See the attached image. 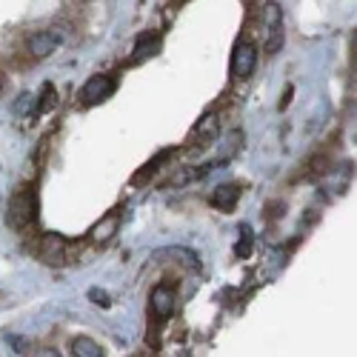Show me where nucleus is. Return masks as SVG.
<instances>
[{
  "instance_id": "1",
  "label": "nucleus",
  "mask_w": 357,
  "mask_h": 357,
  "mask_svg": "<svg viewBox=\"0 0 357 357\" xmlns=\"http://www.w3.org/2000/svg\"><path fill=\"white\" fill-rule=\"evenodd\" d=\"M263 29H266V52L278 54L286 40V29H283V12L275 0H269L263 6Z\"/></svg>"
},
{
  "instance_id": "2",
  "label": "nucleus",
  "mask_w": 357,
  "mask_h": 357,
  "mask_svg": "<svg viewBox=\"0 0 357 357\" xmlns=\"http://www.w3.org/2000/svg\"><path fill=\"white\" fill-rule=\"evenodd\" d=\"M35 220V197L29 192H17L9 200V209H6V226L9 229H23Z\"/></svg>"
},
{
  "instance_id": "3",
  "label": "nucleus",
  "mask_w": 357,
  "mask_h": 357,
  "mask_svg": "<svg viewBox=\"0 0 357 357\" xmlns=\"http://www.w3.org/2000/svg\"><path fill=\"white\" fill-rule=\"evenodd\" d=\"M257 66V46L252 40H241L234 46L231 54V77L234 80H246Z\"/></svg>"
},
{
  "instance_id": "4",
  "label": "nucleus",
  "mask_w": 357,
  "mask_h": 357,
  "mask_svg": "<svg viewBox=\"0 0 357 357\" xmlns=\"http://www.w3.org/2000/svg\"><path fill=\"white\" fill-rule=\"evenodd\" d=\"M112 92H114V77H109V75H95V77H89L86 86L80 89V100H83L86 106H95V103L106 100Z\"/></svg>"
},
{
  "instance_id": "5",
  "label": "nucleus",
  "mask_w": 357,
  "mask_h": 357,
  "mask_svg": "<svg viewBox=\"0 0 357 357\" xmlns=\"http://www.w3.org/2000/svg\"><path fill=\"white\" fill-rule=\"evenodd\" d=\"M38 257L43 263H52V266L66 263V241L61 234H43L40 246H38Z\"/></svg>"
},
{
  "instance_id": "6",
  "label": "nucleus",
  "mask_w": 357,
  "mask_h": 357,
  "mask_svg": "<svg viewBox=\"0 0 357 357\" xmlns=\"http://www.w3.org/2000/svg\"><path fill=\"white\" fill-rule=\"evenodd\" d=\"M149 306H152V314L158 320H169L174 314V306H177V297L169 286H155L152 289V297H149Z\"/></svg>"
},
{
  "instance_id": "7",
  "label": "nucleus",
  "mask_w": 357,
  "mask_h": 357,
  "mask_svg": "<svg viewBox=\"0 0 357 357\" xmlns=\"http://www.w3.org/2000/svg\"><path fill=\"white\" fill-rule=\"evenodd\" d=\"M61 40L63 38L54 35V32H35V35L26 38V49H29V54H32V57L43 61V57H49L57 49V43H61Z\"/></svg>"
},
{
  "instance_id": "8",
  "label": "nucleus",
  "mask_w": 357,
  "mask_h": 357,
  "mask_svg": "<svg viewBox=\"0 0 357 357\" xmlns=\"http://www.w3.org/2000/svg\"><path fill=\"white\" fill-rule=\"evenodd\" d=\"M117 226H121V215H117V212H109V215H103V218L92 226L89 237H92L95 243H109L112 237L117 234Z\"/></svg>"
},
{
  "instance_id": "9",
  "label": "nucleus",
  "mask_w": 357,
  "mask_h": 357,
  "mask_svg": "<svg viewBox=\"0 0 357 357\" xmlns=\"http://www.w3.org/2000/svg\"><path fill=\"white\" fill-rule=\"evenodd\" d=\"M209 200H212L215 209H220V212H231L234 206H237V200H241V189H237L234 183H223V186L215 189V195H212Z\"/></svg>"
},
{
  "instance_id": "10",
  "label": "nucleus",
  "mask_w": 357,
  "mask_h": 357,
  "mask_svg": "<svg viewBox=\"0 0 357 357\" xmlns=\"http://www.w3.org/2000/svg\"><path fill=\"white\" fill-rule=\"evenodd\" d=\"M158 52H160V35H155V32L140 35L137 43H135V52H132V61L140 63V61H146V57H155Z\"/></svg>"
},
{
  "instance_id": "11",
  "label": "nucleus",
  "mask_w": 357,
  "mask_h": 357,
  "mask_svg": "<svg viewBox=\"0 0 357 357\" xmlns=\"http://www.w3.org/2000/svg\"><path fill=\"white\" fill-rule=\"evenodd\" d=\"M218 114H206V117H200V123L195 126V140L197 143H209V140H215L218 137Z\"/></svg>"
},
{
  "instance_id": "12",
  "label": "nucleus",
  "mask_w": 357,
  "mask_h": 357,
  "mask_svg": "<svg viewBox=\"0 0 357 357\" xmlns=\"http://www.w3.org/2000/svg\"><path fill=\"white\" fill-rule=\"evenodd\" d=\"M72 354L75 357H103V349L92 337H77L72 340Z\"/></svg>"
},
{
  "instance_id": "13",
  "label": "nucleus",
  "mask_w": 357,
  "mask_h": 357,
  "mask_svg": "<svg viewBox=\"0 0 357 357\" xmlns=\"http://www.w3.org/2000/svg\"><path fill=\"white\" fill-rule=\"evenodd\" d=\"M169 158H172V149H169V152H160V155H155V160H152V163H146V166H143V172L135 177V183H143V181H149V177H152V174H155V172H158V169H160V166H163Z\"/></svg>"
},
{
  "instance_id": "14",
  "label": "nucleus",
  "mask_w": 357,
  "mask_h": 357,
  "mask_svg": "<svg viewBox=\"0 0 357 357\" xmlns=\"http://www.w3.org/2000/svg\"><path fill=\"white\" fill-rule=\"evenodd\" d=\"M209 169H212V166H200L197 172H192V169H183V172H177V174L172 177V181H169V183H172V186H186V183L197 181V177H203V174H206V172H209Z\"/></svg>"
},
{
  "instance_id": "15",
  "label": "nucleus",
  "mask_w": 357,
  "mask_h": 357,
  "mask_svg": "<svg viewBox=\"0 0 357 357\" xmlns=\"http://www.w3.org/2000/svg\"><path fill=\"white\" fill-rule=\"evenodd\" d=\"M38 100H40V103L35 106V112H38V114H43V112H49V109H54V106H57V92H54V86H52V83H46V86H43V92H40V98H38Z\"/></svg>"
},
{
  "instance_id": "16",
  "label": "nucleus",
  "mask_w": 357,
  "mask_h": 357,
  "mask_svg": "<svg viewBox=\"0 0 357 357\" xmlns=\"http://www.w3.org/2000/svg\"><path fill=\"white\" fill-rule=\"evenodd\" d=\"M35 106H38V95H32V92H23L20 98H17V103H15V114H32L35 112Z\"/></svg>"
},
{
  "instance_id": "17",
  "label": "nucleus",
  "mask_w": 357,
  "mask_h": 357,
  "mask_svg": "<svg viewBox=\"0 0 357 357\" xmlns=\"http://www.w3.org/2000/svg\"><path fill=\"white\" fill-rule=\"evenodd\" d=\"M241 234H243V237H241V246H234V255H237V257H249V255H252V229L243 223V226H241Z\"/></svg>"
},
{
  "instance_id": "18",
  "label": "nucleus",
  "mask_w": 357,
  "mask_h": 357,
  "mask_svg": "<svg viewBox=\"0 0 357 357\" xmlns=\"http://www.w3.org/2000/svg\"><path fill=\"white\" fill-rule=\"evenodd\" d=\"M89 301H92V303H98V306H112V297L103 291V289H89Z\"/></svg>"
},
{
  "instance_id": "19",
  "label": "nucleus",
  "mask_w": 357,
  "mask_h": 357,
  "mask_svg": "<svg viewBox=\"0 0 357 357\" xmlns=\"http://www.w3.org/2000/svg\"><path fill=\"white\" fill-rule=\"evenodd\" d=\"M291 92H294V89H291V86H286V95L280 98V112H283V109H289V103H291Z\"/></svg>"
},
{
  "instance_id": "20",
  "label": "nucleus",
  "mask_w": 357,
  "mask_h": 357,
  "mask_svg": "<svg viewBox=\"0 0 357 357\" xmlns=\"http://www.w3.org/2000/svg\"><path fill=\"white\" fill-rule=\"evenodd\" d=\"M0 89H3V80H0Z\"/></svg>"
}]
</instances>
